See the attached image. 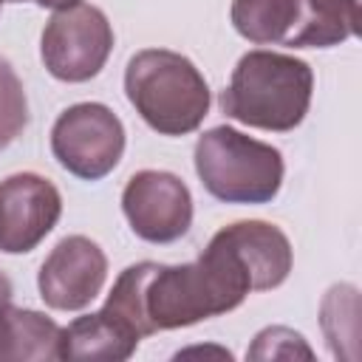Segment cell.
<instances>
[{
  "label": "cell",
  "instance_id": "6da1fadb",
  "mask_svg": "<svg viewBox=\"0 0 362 362\" xmlns=\"http://www.w3.org/2000/svg\"><path fill=\"white\" fill-rule=\"evenodd\" d=\"M249 291L252 283L240 263L218 238H212L192 263L164 266L141 260L127 266L116 277L102 311L141 339L221 317L238 308Z\"/></svg>",
  "mask_w": 362,
  "mask_h": 362
},
{
  "label": "cell",
  "instance_id": "7a4b0ae2",
  "mask_svg": "<svg viewBox=\"0 0 362 362\" xmlns=\"http://www.w3.org/2000/svg\"><path fill=\"white\" fill-rule=\"evenodd\" d=\"M314 93V71L305 59L280 51H249L238 59L229 85L221 90V110L249 127L294 130Z\"/></svg>",
  "mask_w": 362,
  "mask_h": 362
},
{
  "label": "cell",
  "instance_id": "3957f363",
  "mask_svg": "<svg viewBox=\"0 0 362 362\" xmlns=\"http://www.w3.org/2000/svg\"><path fill=\"white\" fill-rule=\"evenodd\" d=\"M124 93L136 113L161 136L198 130L212 105L209 85L195 62L167 48H144L130 57Z\"/></svg>",
  "mask_w": 362,
  "mask_h": 362
},
{
  "label": "cell",
  "instance_id": "277c9868",
  "mask_svg": "<svg viewBox=\"0 0 362 362\" xmlns=\"http://www.w3.org/2000/svg\"><path fill=\"white\" fill-rule=\"evenodd\" d=\"M192 158L204 189L223 204H269L283 187V153L229 124L201 133Z\"/></svg>",
  "mask_w": 362,
  "mask_h": 362
},
{
  "label": "cell",
  "instance_id": "5b68a950",
  "mask_svg": "<svg viewBox=\"0 0 362 362\" xmlns=\"http://www.w3.org/2000/svg\"><path fill=\"white\" fill-rule=\"evenodd\" d=\"M229 17L255 45L331 48L359 28L356 0H232Z\"/></svg>",
  "mask_w": 362,
  "mask_h": 362
},
{
  "label": "cell",
  "instance_id": "8992f818",
  "mask_svg": "<svg viewBox=\"0 0 362 362\" xmlns=\"http://www.w3.org/2000/svg\"><path fill=\"white\" fill-rule=\"evenodd\" d=\"M113 51V28L102 8L90 3H74L57 8L45 23L40 40V57L48 74L59 82L93 79Z\"/></svg>",
  "mask_w": 362,
  "mask_h": 362
},
{
  "label": "cell",
  "instance_id": "52a82bcc",
  "mask_svg": "<svg viewBox=\"0 0 362 362\" xmlns=\"http://www.w3.org/2000/svg\"><path fill=\"white\" fill-rule=\"evenodd\" d=\"M51 153L71 175L99 181L124 153V124L102 102L71 105L51 127Z\"/></svg>",
  "mask_w": 362,
  "mask_h": 362
},
{
  "label": "cell",
  "instance_id": "ba28073f",
  "mask_svg": "<svg viewBox=\"0 0 362 362\" xmlns=\"http://www.w3.org/2000/svg\"><path fill=\"white\" fill-rule=\"evenodd\" d=\"M122 209L130 229L147 243H173L192 226L189 187L167 170H139L127 178Z\"/></svg>",
  "mask_w": 362,
  "mask_h": 362
},
{
  "label": "cell",
  "instance_id": "9c48e42d",
  "mask_svg": "<svg viewBox=\"0 0 362 362\" xmlns=\"http://www.w3.org/2000/svg\"><path fill=\"white\" fill-rule=\"evenodd\" d=\"M107 280V257L102 246L85 235L62 238L40 266L37 286L48 308L82 311L90 305Z\"/></svg>",
  "mask_w": 362,
  "mask_h": 362
},
{
  "label": "cell",
  "instance_id": "30bf717a",
  "mask_svg": "<svg viewBox=\"0 0 362 362\" xmlns=\"http://www.w3.org/2000/svg\"><path fill=\"white\" fill-rule=\"evenodd\" d=\"M62 215L59 189L37 175L17 173L0 181V252L23 255L37 249Z\"/></svg>",
  "mask_w": 362,
  "mask_h": 362
},
{
  "label": "cell",
  "instance_id": "8fae6325",
  "mask_svg": "<svg viewBox=\"0 0 362 362\" xmlns=\"http://www.w3.org/2000/svg\"><path fill=\"white\" fill-rule=\"evenodd\" d=\"M215 238L235 255L246 272L252 291H269L286 283L294 255L291 243L274 223L266 221H238L215 232Z\"/></svg>",
  "mask_w": 362,
  "mask_h": 362
},
{
  "label": "cell",
  "instance_id": "7c38bea8",
  "mask_svg": "<svg viewBox=\"0 0 362 362\" xmlns=\"http://www.w3.org/2000/svg\"><path fill=\"white\" fill-rule=\"evenodd\" d=\"M136 348H139V337L102 308L76 317L71 325L62 328L59 337V359L124 362L136 354Z\"/></svg>",
  "mask_w": 362,
  "mask_h": 362
},
{
  "label": "cell",
  "instance_id": "4fadbf2b",
  "mask_svg": "<svg viewBox=\"0 0 362 362\" xmlns=\"http://www.w3.org/2000/svg\"><path fill=\"white\" fill-rule=\"evenodd\" d=\"M62 328L34 308L6 305L0 314V362H48L59 359Z\"/></svg>",
  "mask_w": 362,
  "mask_h": 362
},
{
  "label": "cell",
  "instance_id": "5bb4252c",
  "mask_svg": "<svg viewBox=\"0 0 362 362\" xmlns=\"http://www.w3.org/2000/svg\"><path fill=\"white\" fill-rule=\"evenodd\" d=\"M28 124L25 88L6 57H0V150H6Z\"/></svg>",
  "mask_w": 362,
  "mask_h": 362
},
{
  "label": "cell",
  "instance_id": "9a60e30c",
  "mask_svg": "<svg viewBox=\"0 0 362 362\" xmlns=\"http://www.w3.org/2000/svg\"><path fill=\"white\" fill-rule=\"evenodd\" d=\"M246 356H249V359H277V356H283V359H291V356H305V359H311L314 354H311V348L305 345L303 334H297V331H291V328H283V325H274V328H263V331L255 337V342H252V348L246 351Z\"/></svg>",
  "mask_w": 362,
  "mask_h": 362
},
{
  "label": "cell",
  "instance_id": "2e32d148",
  "mask_svg": "<svg viewBox=\"0 0 362 362\" xmlns=\"http://www.w3.org/2000/svg\"><path fill=\"white\" fill-rule=\"evenodd\" d=\"M11 294H14V288H11V280L0 272V314L6 311V305H11Z\"/></svg>",
  "mask_w": 362,
  "mask_h": 362
},
{
  "label": "cell",
  "instance_id": "e0dca14e",
  "mask_svg": "<svg viewBox=\"0 0 362 362\" xmlns=\"http://www.w3.org/2000/svg\"><path fill=\"white\" fill-rule=\"evenodd\" d=\"M8 3H37V6H42V8H65V6H74V3H79V0H8Z\"/></svg>",
  "mask_w": 362,
  "mask_h": 362
},
{
  "label": "cell",
  "instance_id": "ac0fdd59",
  "mask_svg": "<svg viewBox=\"0 0 362 362\" xmlns=\"http://www.w3.org/2000/svg\"><path fill=\"white\" fill-rule=\"evenodd\" d=\"M0 6H3V0H0Z\"/></svg>",
  "mask_w": 362,
  "mask_h": 362
}]
</instances>
